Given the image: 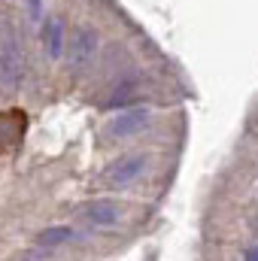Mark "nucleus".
<instances>
[{"instance_id":"nucleus-5","label":"nucleus","mask_w":258,"mask_h":261,"mask_svg":"<svg viewBox=\"0 0 258 261\" xmlns=\"http://www.w3.org/2000/svg\"><path fill=\"white\" fill-rule=\"evenodd\" d=\"M67 228H49L43 237H40V246H55V243H61V240H67Z\"/></svg>"},{"instance_id":"nucleus-1","label":"nucleus","mask_w":258,"mask_h":261,"mask_svg":"<svg viewBox=\"0 0 258 261\" xmlns=\"http://www.w3.org/2000/svg\"><path fill=\"white\" fill-rule=\"evenodd\" d=\"M28 130V116L24 110H3L0 113V155H9L21 146Z\"/></svg>"},{"instance_id":"nucleus-2","label":"nucleus","mask_w":258,"mask_h":261,"mask_svg":"<svg viewBox=\"0 0 258 261\" xmlns=\"http://www.w3.org/2000/svg\"><path fill=\"white\" fill-rule=\"evenodd\" d=\"M143 167H146V158H143V155H128V158L116 161V164L104 173V182H107V186H128V182H134V179L143 173Z\"/></svg>"},{"instance_id":"nucleus-3","label":"nucleus","mask_w":258,"mask_h":261,"mask_svg":"<svg viewBox=\"0 0 258 261\" xmlns=\"http://www.w3.org/2000/svg\"><path fill=\"white\" fill-rule=\"evenodd\" d=\"M146 122H149V113L146 110H125V113H119L110 122L107 130L113 137H134V134H140V128H146Z\"/></svg>"},{"instance_id":"nucleus-6","label":"nucleus","mask_w":258,"mask_h":261,"mask_svg":"<svg viewBox=\"0 0 258 261\" xmlns=\"http://www.w3.org/2000/svg\"><path fill=\"white\" fill-rule=\"evenodd\" d=\"M246 258H249V261H258V246H252V249L246 252Z\"/></svg>"},{"instance_id":"nucleus-4","label":"nucleus","mask_w":258,"mask_h":261,"mask_svg":"<svg viewBox=\"0 0 258 261\" xmlns=\"http://www.w3.org/2000/svg\"><path fill=\"white\" fill-rule=\"evenodd\" d=\"M85 216H88V222H94V225H113V222H116V206L107 203V200H100V203H91V206L85 210Z\"/></svg>"}]
</instances>
